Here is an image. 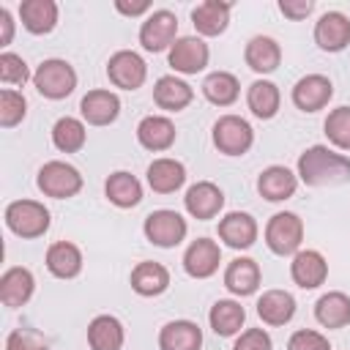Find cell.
<instances>
[{
    "instance_id": "5b68a950",
    "label": "cell",
    "mask_w": 350,
    "mask_h": 350,
    "mask_svg": "<svg viewBox=\"0 0 350 350\" xmlns=\"http://www.w3.org/2000/svg\"><path fill=\"white\" fill-rule=\"evenodd\" d=\"M36 186L44 197H52V200H68L74 194H79L82 189V175L74 164L68 161H46L38 175H36Z\"/></svg>"
},
{
    "instance_id": "7bdbcfd3",
    "label": "cell",
    "mask_w": 350,
    "mask_h": 350,
    "mask_svg": "<svg viewBox=\"0 0 350 350\" xmlns=\"http://www.w3.org/2000/svg\"><path fill=\"white\" fill-rule=\"evenodd\" d=\"M232 350H273V342L265 328H246L238 334Z\"/></svg>"
},
{
    "instance_id": "60d3db41",
    "label": "cell",
    "mask_w": 350,
    "mask_h": 350,
    "mask_svg": "<svg viewBox=\"0 0 350 350\" xmlns=\"http://www.w3.org/2000/svg\"><path fill=\"white\" fill-rule=\"evenodd\" d=\"M5 350H49V342L36 328H14L5 339Z\"/></svg>"
},
{
    "instance_id": "8992f818",
    "label": "cell",
    "mask_w": 350,
    "mask_h": 350,
    "mask_svg": "<svg viewBox=\"0 0 350 350\" xmlns=\"http://www.w3.org/2000/svg\"><path fill=\"white\" fill-rule=\"evenodd\" d=\"M211 139H213L219 153H224V156H243L254 145V129L241 115H221L213 123Z\"/></svg>"
},
{
    "instance_id": "74e56055",
    "label": "cell",
    "mask_w": 350,
    "mask_h": 350,
    "mask_svg": "<svg viewBox=\"0 0 350 350\" xmlns=\"http://www.w3.org/2000/svg\"><path fill=\"white\" fill-rule=\"evenodd\" d=\"M325 137L336 150H350V107H336L328 112L325 123Z\"/></svg>"
},
{
    "instance_id": "4dcf8cb0",
    "label": "cell",
    "mask_w": 350,
    "mask_h": 350,
    "mask_svg": "<svg viewBox=\"0 0 350 350\" xmlns=\"http://www.w3.org/2000/svg\"><path fill=\"white\" fill-rule=\"evenodd\" d=\"M257 314L265 325H287L295 314V298L287 290H265L257 298Z\"/></svg>"
},
{
    "instance_id": "f1b7e54d",
    "label": "cell",
    "mask_w": 350,
    "mask_h": 350,
    "mask_svg": "<svg viewBox=\"0 0 350 350\" xmlns=\"http://www.w3.org/2000/svg\"><path fill=\"white\" fill-rule=\"evenodd\" d=\"M159 347L161 350H200L202 331L191 320H170L159 331Z\"/></svg>"
},
{
    "instance_id": "2e32d148",
    "label": "cell",
    "mask_w": 350,
    "mask_h": 350,
    "mask_svg": "<svg viewBox=\"0 0 350 350\" xmlns=\"http://www.w3.org/2000/svg\"><path fill=\"white\" fill-rule=\"evenodd\" d=\"M290 276L298 287L304 290H314L328 279V262L317 249H301L293 254L290 262Z\"/></svg>"
},
{
    "instance_id": "5bb4252c",
    "label": "cell",
    "mask_w": 350,
    "mask_h": 350,
    "mask_svg": "<svg viewBox=\"0 0 350 350\" xmlns=\"http://www.w3.org/2000/svg\"><path fill=\"white\" fill-rule=\"evenodd\" d=\"M219 262H221V249L211 238H197L183 252V271L191 279H208V276H213L219 271Z\"/></svg>"
},
{
    "instance_id": "d6a6232c",
    "label": "cell",
    "mask_w": 350,
    "mask_h": 350,
    "mask_svg": "<svg viewBox=\"0 0 350 350\" xmlns=\"http://www.w3.org/2000/svg\"><path fill=\"white\" fill-rule=\"evenodd\" d=\"M243 320H246V309L232 298H219L208 312V323L216 336H238Z\"/></svg>"
},
{
    "instance_id": "30bf717a",
    "label": "cell",
    "mask_w": 350,
    "mask_h": 350,
    "mask_svg": "<svg viewBox=\"0 0 350 350\" xmlns=\"http://www.w3.org/2000/svg\"><path fill=\"white\" fill-rule=\"evenodd\" d=\"M290 98L301 112H320L334 98V82L325 74H306L293 85Z\"/></svg>"
},
{
    "instance_id": "603a6c76",
    "label": "cell",
    "mask_w": 350,
    "mask_h": 350,
    "mask_svg": "<svg viewBox=\"0 0 350 350\" xmlns=\"http://www.w3.org/2000/svg\"><path fill=\"white\" fill-rule=\"evenodd\" d=\"M145 175H148V186L156 194H172V191H178L186 183V167L178 159H170V156L153 159L148 164Z\"/></svg>"
},
{
    "instance_id": "ba28073f",
    "label": "cell",
    "mask_w": 350,
    "mask_h": 350,
    "mask_svg": "<svg viewBox=\"0 0 350 350\" xmlns=\"http://www.w3.org/2000/svg\"><path fill=\"white\" fill-rule=\"evenodd\" d=\"M178 41V16L167 8H156L139 25V44L145 52H164Z\"/></svg>"
},
{
    "instance_id": "3957f363",
    "label": "cell",
    "mask_w": 350,
    "mask_h": 350,
    "mask_svg": "<svg viewBox=\"0 0 350 350\" xmlns=\"http://www.w3.org/2000/svg\"><path fill=\"white\" fill-rule=\"evenodd\" d=\"M49 211L38 200H14L5 208V227L19 238H41L49 230Z\"/></svg>"
},
{
    "instance_id": "1f68e13d",
    "label": "cell",
    "mask_w": 350,
    "mask_h": 350,
    "mask_svg": "<svg viewBox=\"0 0 350 350\" xmlns=\"http://www.w3.org/2000/svg\"><path fill=\"white\" fill-rule=\"evenodd\" d=\"M104 194L115 208H134L142 200V183L137 175L118 170L104 180Z\"/></svg>"
},
{
    "instance_id": "7402d4cb",
    "label": "cell",
    "mask_w": 350,
    "mask_h": 350,
    "mask_svg": "<svg viewBox=\"0 0 350 350\" xmlns=\"http://www.w3.org/2000/svg\"><path fill=\"white\" fill-rule=\"evenodd\" d=\"M194 98V90L186 79L175 77V74H167V77H159L156 85H153V101L159 109H167V112H180L191 104Z\"/></svg>"
},
{
    "instance_id": "e0dca14e",
    "label": "cell",
    "mask_w": 350,
    "mask_h": 350,
    "mask_svg": "<svg viewBox=\"0 0 350 350\" xmlns=\"http://www.w3.org/2000/svg\"><path fill=\"white\" fill-rule=\"evenodd\" d=\"M314 44L323 52H342L350 44V19L342 11H325L314 22Z\"/></svg>"
},
{
    "instance_id": "7c38bea8",
    "label": "cell",
    "mask_w": 350,
    "mask_h": 350,
    "mask_svg": "<svg viewBox=\"0 0 350 350\" xmlns=\"http://www.w3.org/2000/svg\"><path fill=\"white\" fill-rule=\"evenodd\" d=\"M183 205H186L189 216H194L200 221H208V219L219 216V211L224 208V191L211 180H197L186 189Z\"/></svg>"
},
{
    "instance_id": "bcb514c9",
    "label": "cell",
    "mask_w": 350,
    "mask_h": 350,
    "mask_svg": "<svg viewBox=\"0 0 350 350\" xmlns=\"http://www.w3.org/2000/svg\"><path fill=\"white\" fill-rule=\"evenodd\" d=\"M0 46H8L11 38H14V16L8 8H0Z\"/></svg>"
},
{
    "instance_id": "484cf974",
    "label": "cell",
    "mask_w": 350,
    "mask_h": 350,
    "mask_svg": "<svg viewBox=\"0 0 350 350\" xmlns=\"http://www.w3.org/2000/svg\"><path fill=\"white\" fill-rule=\"evenodd\" d=\"M44 262H46V271L52 276H57V279H74L82 271V252L71 241H55L46 249Z\"/></svg>"
},
{
    "instance_id": "ee69618b",
    "label": "cell",
    "mask_w": 350,
    "mask_h": 350,
    "mask_svg": "<svg viewBox=\"0 0 350 350\" xmlns=\"http://www.w3.org/2000/svg\"><path fill=\"white\" fill-rule=\"evenodd\" d=\"M279 11H282L287 19L301 22V19H306V16L314 11V3H312V0H279Z\"/></svg>"
},
{
    "instance_id": "f546056e",
    "label": "cell",
    "mask_w": 350,
    "mask_h": 350,
    "mask_svg": "<svg viewBox=\"0 0 350 350\" xmlns=\"http://www.w3.org/2000/svg\"><path fill=\"white\" fill-rule=\"evenodd\" d=\"M22 27L33 36H46L57 25V3L55 0H25L19 5Z\"/></svg>"
},
{
    "instance_id": "277c9868",
    "label": "cell",
    "mask_w": 350,
    "mask_h": 350,
    "mask_svg": "<svg viewBox=\"0 0 350 350\" xmlns=\"http://www.w3.org/2000/svg\"><path fill=\"white\" fill-rule=\"evenodd\" d=\"M301 241H304V221L298 213L293 211H279L268 219L265 224V246L279 254V257H290L295 252H301Z\"/></svg>"
},
{
    "instance_id": "d590c367",
    "label": "cell",
    "mask_w": 350,
    "mask_h": 350,
    "mask_svg": "<svg viewBox=\"0 0 350 350\" xmlns=\"http://www.w3.org/2000/svg\"><path fill=\"white\" fill-rule=\"evenodd\" d=\"M202 96L216 104V107H230L238 101L241 96V85H238V77L230 74V71H211L205 79H202Z\"/></svg>"
},
{
    "instance_id": "7a4b0ae2",
    "label": "cell",
    "mask_w": 350,
    "mask_h": 350,
    "mask_svg": "<svg viewBox=\"0 0 350 350\" xmlns=\"http://www.w3.org/2000/svg\"><path fill=\"white\" fill-rule=\"evenodd\" d=\"M33 88L49 98V101H60L66 96L74 93L77 88V71L68 60H60V57H49V60H41V66L33 71Z\"/></svg>"
},
{
    "instance_id": "6da1fadb",
    "label": "cell",
    "mask_w": 350,
    "mask_h": 350,
    "mask_svg": "<svg viewBox=\"0 0 350 350\" xmlns=\"http://www.w3.org/2000/svg\"><path fill=\"white\" fill-rule=\"evenodd\" d=\"M298 180L312 189L350 183V159L328 145H312L298 156Z\"/></svg>"
},
{
    "instance_id": "ac0fdd59",
    "label": "cell",
    "mask_w": 350,
    "mask_h": 350,
    "mask_svg": "<svg viewBox=\"0 0 350 350\" xmlns=\"http://www.w3.org/2000/svg\"><path fill=\"white\" fill-rule=\"evenodd\" d=\"M36 293V276L30 268H22V265H14L8 271H3L0 276V301L3 306L8 309H16V306H25Z\"/></svg>"
},
{
    "instance_id": "f6af8a7d",
    "label": "cell",
    "mask_w": 350,
    "mask_h": 350,
    "mask_svg": "<svg viewBox=\"0 0 350 350\" xmlns=\"http://www.w3.org/2000/svg\"><path fill=\"white\" fill-rule=\"evenodd\" d=\"M115 8L126 16H142V14H150V3L148 0H139V3H126V0H118Z\"/></svg>"
},
{
    "instance_id": "ffe728a7",
    "label": "cell",
    "mask_w": 350,
    "mask_h": 350,
    "mask_svg": "<svg viewBox=\"0 0 350 350\" xmlns=\"http://www.w3.org/2000/svg\"><path fill=\"white\" fill-rule=\"evenodd\" d=\"M175 137H178L175 123L167 115H145L137 123V142L145 150H153V153L170 150L172 142H175Z\"/></svg>"
},
{
    "instance_id": "d6986e66",
    "label": "cell",
    "mask_w": 350,
    "mask_h": 350,
    "mask_svg": "<svg viewBox=\"0 0 350 350\" xmlns=\"http://www.w3.org/2000/svg\"><path fill=\"white\" fill-rule=\"evenodd\" d=\"M230 11H232V3H224V0H202L191 8V25L200 36L205 38H213V36H221L230 25Z\"/></svg>"
},
{
    "instance_id": "4316f807",
    "label": "cell",
    "mask_w": 350,
    "mask_h": 350,
    "mask_svg": "<svg viewBox=\"0 0 350 350\" xmlns=\"http://www.w3.org/2000/svg\"><path fill=\"white\" fill-rule=\"evenodd\" d=\"M131 290L142 298H153V295H161L167 287H170V271L161 265V262H153V260H142L134 265L131 271Z\"/></svg>"
},
{
    "instance_id": "4fadbf2b",
    "label": "cell",
    "mask_w": 350,
    "mask_h": 350,
    "mask_svg": "<svg viewBox=\"0 0 350 350\" xmlns=\"http://www.w3.org/2000/svg\"><path fill=\"white\" fill-rule=\"evenodd\" d=\"M79 112H82V120L90 126H109L120 115V98H118V93H112L107 88H96L82 96Z\"/></svg>"
},
{
    "instance_id": "52a82bcc",
    "label": "cell",
    "mask_w": 350,
    "mask_h": 350,
    "mask_svg": "<svg viewBox=\"0 0 350 350\" xmlns=\"http://www.w3.org/2000/svg\"><path fill=\"white\" fill-rule=\"evenodd\" d=\"M142 232H145V238H148L153 246H159V249H172V246H178V243L186 238L189 224H186V219H183L178 211L159 208V211H153V213L145 216Z\"/></svg>"
},
{
    "instance_id": "cb8c5ba5",
    "label": "cell",
    "mask_w": 350,
    "mask_h": 350,
    "mask_svg": "<svg viewBox=\"0 0 350 350\" xmlns=\"http://www.w3.org/2000/svg\"><path fill=\"white\" fill-rule=\"evenodd\" d=\"M260 265L252 260V257H235L227 268H224V287L238 295V298H246V295H254L257 287H260Z\"/></svg>"
},
{
    "instance_id": "8fae6325",
    "label": "cell",
    "mask_w": 350,
    "mask_h": 350,
    "mask_svg": "<svg viewBox=\"0 0 350 350\" xmlns=\"http://www.w3.org/2000/svg\"><path fill=\"white\" fill-rule=\"evenodd\" d=\"M208 57H211V49L200 36H180L167 55L175 74H200L208 66Z\"/></svg>"
},
{
    "instance_id": "b9f144b4",
    "label": "cell",
    "mask_w": 350,
    "mask_h": 350,
    "mask_svg": "<svg viewBox=\"0 0 350 350\" xmlns=\"http://www.w3.org/2000/svg\"><path fill=\"white\" fill-rule=\"evenodd\" d=\"M287 350H331V342L320 331L301 328L287 339Z\"/></svg>"
},
{
    "instance_id": "ab89813d",
    "label": "cell",
    "mask_w": 350,
    "mask_h": 350,
    "mask_svg": "<svg viewBox=\"0 0 350 350\" xmlns=\"http://www.w3.org/2000/svg\"><path fill=\"white\" fill-rule=\"evenodd\" d=\"M27 79H33L27 63L22 60V55L16 52H3L0 55V82L5 85H25Z\"/></svg>"
},
{
    "instance_id": "8d00e7d4",
    "label": "cell",
    "mask_w": 350,
    "mask_h": 350,
    "mask_svg": "<svg viewBox=\"0 0 350 350\" xmlns=\"http://www.w3.org/2000/svg\"><path fill=\"white\" fill-rule=\"evenodd\" d=\"M85 139H88V131H85V123L79 118H57L55 126H52V145L60 150V153H77L85 148Z\"/></svg>"
},
{
    "instance_id": "836d02e7",
    "label": "cell",
    "mask_w": 350,
    "mask_h": 350,
    "mask_svg": "<svg viewBox=\"0 0 350 350\" xmlns=\"http://www.w3.org/2000/svg\"><path fill=\"white\" fill-rule=\"evenodd\" d=\"M314 320L323 328H345V325H350V295H345L339 290L323 293L317 298V304H314Z\"/></svg>"
},
{
    "instance_id": "9a60e30c",
    "label": "cell",
    "mask_w": 350,
    "mask_h": 350,
    "mask_svg": "<svg viewBox=\"0 0 350 350\" xmlns=\"http://www.w3.org/2000/svg\"><path fill=\"white\" fill-rule=\"evenodd\" d=\"M257 232H260V227H257L254 216L246 213V211H230L227 216L219 219V238L230 249H249V246H254Z\"/></svg>"
},
{
    "instance_id": "44dd1931",
    "label": "cell",
    "mask_w": 350,
    "mask_h": 350,
    "mask_svg": "<svg viewBox=\"0 0 350 350\" xmlns=\"http://www.w3.org/2000/svg\"><path fill=\"white\" fill-rule=\"evenodd\" d=\"M298 189V175L282 164H271L260 172L257 178V191L260 197H265L268 202H284L295 194Z\"/></svg>"
},
{
    "instance_id": "d4e9b609",
    "label": "cell",
    "mask_w": 350,
    "mask_h": 350,
    "mask_svg": "<svg viewBox=\"0 0 350 350\" xmlns=\"http://www.w3.org/2000/svg\"><path fill=\"white\" fill-rule=\"evenodd\" d=\"M243 60H246V66L252 71L271 74L282 63V46L271 36H252L249 44H246V49H243Z\"/></svg>"
},
{
    "instance_id": "e575fe53",
    "label": "cell",
    "mask_w": 350,
    "mask_h": 350,
    "mask_svg": "<svg viewBox=\"0 0 350 350\" xmlns=\"http://www.w3.org/2000/svg\"><path fill=\"white\" fill-rule=\"evenodd\" d=\"M246 104H249V109H252L254 118L271 120L279 112L282 93H279V88L271 79H254L249 85V90H246Z\"/></svg>"
},
{
    "instance_id": "83f0119b",
    "label": "cell",
    "mask_w": 350,
    "mask_h": 350,
    "mask_svg": "<svg viewBox=\"0 0 350 350\" xmlns=\"http://www.w3.org/2000/svg\"><path fill=\"white\" fill-rule=\"evenodd\" d=\"M126 342V328L115 314H96L88 325L90 350H120Z\"/></svg>"
},
{
    "instance_id": "9c48e42d",
    "label": "cell",
    "mask_w": 350,
    "mask_h": 350,
    "mask_svg": "<svg viewBox=\"0 0 350 350\" xmlns=\"http://www.w3.org/2000/svg\"><path fill=\"white\" fill-rule=\"evenodd\" d=\"M107 77L120 90H137L148 77V63L142 60V55L131 49H120L107 60Z\"/></svg>"
},
{
    "instance_id": "f35d334b",
    "label": "cell",
    "mask_w": 350,
    "mask_h": 350,
    "mask_svg": "<svg viewBox=\"0 0 350 350\" xmlns=\"http://www.w3.org/2000/svg\"><path fill=\"white\" fill-rule=\"evenodd\" d=\"M25 115H27V98L14 88H3L0 90V126L14 129L25 120Z\"/></svg>"
}]
</instances>
